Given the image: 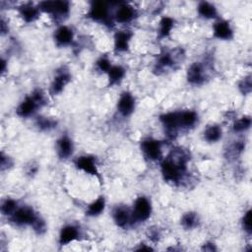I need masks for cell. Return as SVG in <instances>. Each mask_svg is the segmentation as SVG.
I'll return each mask as SVG.
<instances>
[{
    "instance_id": "3957f363",
    "label": "cell",
    "mask_w": 252,
    "mask_h": 252,
    "mask_svg": "<svg viewBox=\"0 0 252 252\" xmlns=\"http://www.w3.org/2000/svg\"><path fill=\"white\" fill-rule=\"evenodd\" d=\"M89 17L95 21L102 22L105 25H113L112 18L110 16V7L109 4L102 1H95L92 2L90 10H89Z\"/></svg>"
},
{
    "instance_id": "7a4b0ae2",
    "label": "cell",
    "mask_w": 252,
    "mask_h": 252,
    "mask_svg": "<svg viewBox=\"0 0 252 252\" xmlns=\"http://www.w3.org/2000/svg\"><path fill=\"white\" fill-rule=\"evenodd\" d=\"M44 94L41 91H34L32 96L27 97L18 106L17 115L21 118L31 117L39 105L44 102Z\"/></svg>"
},
{
    "instance_id": "7c38bea8",
    "label": "cell",
    "mask_w": 252,
    "mask_h": 252,
    "mask_svg": "<svg viewBox=\"0 0 252 252\" xmlns=\"http://www.w3.org/2000/svg\"><path fill=\"white\" fill-rule=\"evenodd\" d=\"M161 121L168 133L175 132L182 127L179 113H169L161 117Z\"/></svg>"
},
{
    "instance_id": "8fae6325",
    "label": "cell",
    "mask_w": 252,
    "mask_h": 252,
    "mask_svg": "<svg viewBox=\"0 0 252 252\" xmlns=\"http://www.w3.org/2000/svg\"><path fill=\"white\" fill-rule=\"evenodd\" d=\"M136 15V10L133 8V6L127 4V3H121L117 12H116V20L118 23L126 24L131 22Z\"/></svg>"
},
{
    "instance_id": "ba28073f",
    "label": "cell",
    "mask_w": 252,
    "mask_h": 252,
    "mask_svg": "<svg viewBox=\"0 0 252 252\" xmlns=\"http://www.w3.org/2000/svg\"><path fill=\"white\" fill-rule=\"evenodd\" d=\"M118 112L122 117H129L135 109V100L130 93H123L118 103Z\"/></svg>"
},
{
    "instance_id": "484cf974",
    "label": "cell",
    "mask_w": 252,
    "mask_h": 252,
    "mask_svg": "<svg viewBox=\"0 0 252 252\" xmlns=\"http://www.w3.org/2000/svg\"><path fill=\"white\" fill-rule=\"evenodd\" d=\"M179 116H181L182 127H191L197 121V115L191 111L179 113Z\"/></svg>"
},
{
    "instance_id": "44dd1931",
    "label": "cell",
    "mask_w": 252,
    "mask_h": 252,
    "mask_svg": "<svg viewBox=\"0 0 252 252\" xmlns=\"http://www.w3.org/2000/svg\"><path fill=\"white\" fill-rule=\"evenodd\" d=\"M197 10H198V14L205 19H214L218 16L217 8H216L213 4L206 1L200 2Z\"/></svg>"
},
{
    "instance_id": "8992f818",
    "label": "cell",
    "mask_w": 252,
    "mask_h": 252,
    "mask_svg": "<svg viewBox=\"0 0 252 252\" xmlns=\"http://www.w3.org/2000/svg\"><path fill=\"white\" fill-rule=\"evenodd\" d=\"M38 7L40 11L55 15L56 17H66L70 11L69 2L66 1H44Z\"/></svg>"
},
{
    "instance_id": "5bb4252c",
    "label": "cell",
    "mask_w": 252,
    "mask_h": 252,
    "mask_svg": "<svg viewBox=\"0 0 252 252\" xmlns=\"http://www.w3.org/2000/svg\"><path fill=\"white\" fill-rule=\"evenodd\" d=\"M214 35L220 40H230L233 37V30L229 22L221 20L214 25Z\"/></svg>"
},
{
    "instance_id": "30bf717a",
    "label": "cell",
    "mask_w": 252,
    "mask_h": 252,
    "mask_svg": "<svg viewBox=\"0 0 252 252\" xmlns=\"http://www.w3.org/2000/svg\"><path fill=\"white\" fill-rule=\"evenodd\" d=\"M187 80L189 83L199 85L205 80V71L202 64L199 62L193 63L187 71Z\"/></svg>"
},
{
    "instance_id": "d4e9b609",
    "label": "cell",
    "mask_w": 252,
    "mask_h": 252,
    "mask_svg": "<svg viewBox=\"0 0 252 252\" xmlns=\"http://www.w3.org/2000/svg\"><path fill=\"white\" fill-rule=\"evenodd\" d=\"M173 20L170 17H164L160 22L159 35L160 38H167L173 28Z\"/></svg>"
},
{
    "instance_id": "4316f807",
    "label": "cell",
    "mask_w": 252,
    "mask_h": 252,
    "mask_svg": "<svg viewBox=\"0 0 252 252\" xmlns=\"http://www.w3.org/2000/svg\"><path fill=\"white\" fill-rule=\"evenodd\" d=\"M198 222V218L197 215L195 213H186L183 219H182V224L185 229H192L197 225Z\"/></svg>"
},
{
    "instance_id": "6da1fadb",
    "label": "cell",
    "mask_w": 252,
    "mask_h": 252,
    "mask_svg": "<svg viewBox=\"0 0 252 252\" xmlns=\"http://www.w3.org/2000/svg\"><path fill=\"white\" fill-rule=\"evenodd\" d=\"M186 161L187 159L182 151L178 152V155H173V158L165 160L161 165L165 181L170 183L178 182L186 169Z\"/></svg>"
},
{
    "instance_id": "cb8c5ba5",
    "label": "cell",
    "mask_w": 252,
    "mask_h": 252,
    "mask_svg": "<svg viewBox=\"0 0 252 252\" xmlns=\"http://www.w3.org/2000/svg\"><path fill=\"white\" fill-rule=\"evenodd\" d=\"M204 138L209 143L217 142L222 138V129L217 125H212L205 130Z\"/></svg>"
},
{
    "instance_id": "ac0fdd59",
    "label": "cell",
    "mask_w": 252,
    "mask_h": 252,
    "mask_svg": "<svg viewBox=\"0 0 252 252\" xmlns=\"http://www.w3.org/2000/svg\"><path fill=\"white\" fill-rule=\"evenodd\" d=\"M114 220L118 227L123 228L132 220V214L124 207H118L114 211Z\"/></svg>"
},
{
    "instance_id": "f1b7e54d",
    "label": "cell",
    "mask_w": 252,
    "mask_h": 252,
    "mask_svg": "<svg viewBox=\"0 0 252 252\" xmlns=\"http://www.w3.org/2000/svg\"><path fill=\"white\" fill-rule=\"evenodd\" d=\"M251 125V119L250 118L248 117H245V118H242L240 119H238L235 125H234V130L235 132H242V131H245L246 129H248Z\"/></svg>"
},
{
    "instance_id": "83f0119b",
    "label": "cell",
    "mask_w": 252,
    "mask_h": 252,
    "mask_svg": "<svg viewBox=\"0 0 252 252\" xmlns=\"http://www.w3.org/2000/svg\"><path fill=\"white\" fill-rule=\"evenodd\" d=\"M17 209V202L13 199H6L1 206L2 214L6 216H12Z\"/></svg>"
},
{
    "instance_id": "7402d4cb",
    "label": "cell",
    "mask_w": 252,
    "mask_h": 252,
    "mask_svg": "<svg viewBox=\"0 0 252 252\" xmlns=\"http://www.w3.org/2000/svg\"><path fill=\"white\" fill-rule=\"evenodd\" d=\"M107 74H109L110 86H114L123 79L125 76V69L121 66H112L111 69L107 71Z\"/></svg>"
},
{
    "instance_id": "f546056e",
    "label": "cell",
    "mask_w": 252,
    "mask_h": 252,
    "mask_svg": "<svg viewBox=\"0 0 252 252\" xmlns=\"http://www.w3.org/2000/svg\"><path fill=\"white\" fill-rule=\"evenodd\" d=\"M97 65H98V68L101 71L106 72V73H107V71H109L111 69V67H112L110 60L107 59V58H104V57H101V59H99L98 62H97Z\"/></svg>"
},
{
    "instance_id": "d6986e66",
    "label": "cell",
    "mask_w": 252,
    "mask_h": 252,
    "mask_svg": "<svg viewBox=\"0 0 252 252\" xmlns=\"http://www.w3.org/2000/svg\"><path fill=\"white\" fill-rule=\"evenodd\" d=\"M69 81H70V75L67 73V72H65V71L60 72V73H58L55 76V78L53 79V82H52L51 88H50L51 94L57 95V94L61 93Z\"/></svg>"
},
{
    "instance_id": "d6a6232c",
    "label": "cell",
    "mask_w": 252,
    "mask_h": 252,
    "mask_svg": "<svg viewBox=\"0 0 252 252\" xmlns=\"http://www.w3.org/2000/svg\"><path fill=\"white\" fill-rule=\"evenodd\" d=\"M240 88L243 89V93H249L250 90H251V82H250V79L247 78V79H244V82L242 83V85H240Z\"/></svg>"
},
{
    "instance_id": "9a60e30c",
    "label": "cell",
    "mask_w": 252,
    "mask_h": 252,
    "mask_svg": "<svg viewBox=\"0 0 252 252\" xmlns=\"http://www.w3.org/2000/svg\"><path fill=\"white\" fill-rule=\"evenodd\" d=\"M40 9L38 6H34L31 3L23 4L19 7V14L26 23H32L40 16Z\"/></svg>"
},
{
    "instance_id": "9c48e42d",
    "label": "cell",
    "mask_w": 252,
    "mask_h": 252,
    "mask_svg": "<svg viewBox=\"0 0 252 252\" xmlns=\"http://www.w3.org/2000/svg\"><path fill=\"white\" fill-rule=\"evenodd\" d=\"M75 166L77 167V168L83 170L86 173L99 176V170L97 168L96 160L91 156H82L78 158L75 162Z\"/></svg>"
},
{
    "instance_id": "e0dca14e",
    "label": "cell",
    "mask_w": 252,
    "mask_h": 252,
    "mask_svg": "<svg viewBox=\"0 0 252 252\" xmlns=\"http://www.w3.org/2000/svg\"><path fill=\"white\" fill-rule=\"evenodd\" d=\"M57 152L61 159H67L73 152V143L68 136H62L57 141Z\"/></svg>"
},
{
    "instance_id": "4fadbf2b",
    "label": "cell",
    "mask_w": 252,
    "mask_h": 252,
    "mask_svg": "<svg viewBox=\"0 0 252 252\" xmlns=\"http://www.w3.org/2000/svg\"><path fill=\"white\" fill-rule=\"evenodd\" d=\"M74 34L72 30L66 26H61L59 27L54 34V39L55 42L58 46L60 47H65V46H69L72 41H73Z\"/></svg>"
},
{
    "instance_id": "ffe728a7",
    "label": "cell",
    "mask_w": 252,
    "mask_h": 252,
    "mask_svg": "<svg viewBox=\"0 0 252 252\" xmlns=\"http://www.w3.org/2000/svg\"><path fill=\"white\" fill-rule=\"evenodd\" d=\"M79 232L78 229L74 226H66L61 230L60 236H59V242L60 244H68L75 239L78 238Z\"/></svg>"
},
{
    "instance_id": "603a6c76",
    "label": "cell",
    "mask_w": 252,
    "mask_h": 252,
    "mask_svg": "<svg viewBox=\"0 0 252 252\" xmlns=\"http://www.w3.org/2000/svg\"><path fill=\"white\" fill-rule=\"evenodd\" d=\"M104 207H105L104 198L100 197L89 205L88 210H87V215L91 216V217H96V216H99L103 212Z\"/></svg>"
},
{
    "instance_id": "277c9868",
    "label": "cell",
    "mask_w": 252,
    "mask_h": 252,
    "mask_svg": "<svg viewBox=\"0 0 252 252\" xmlns=\"http://www.w3.org/2000/svg\"><path fill=\"white\" fill-rule=\"evenodd\" d=\"M152 212L151 202L146 197H139L134 203L132 214V221L145 222L147 221Z\"/></svg>"
},
{
    "instance_id": "5b68a950",
    "label": "cell",
    "mask_w": 252,
    "mask_h": 252,
    "mask_svg": "<svg viewBox=\"0 0 252 252\" xmlns=\"http://www.w3.org/2000/svg\"><path fill=\"white\" fill-rule=\"evenodd\" d=\"M10 217L12 222L18 226H34L39 219L34 211L27 206L18 208Z\"/></svg>"
},
{
    "instance_id": "1f68e13d",
    "label": "cell",
    "mask_w": 252,
    "mask_h": 252,
    "mask_svg": "<svg viewBox=\"0 0 252 252\" xmlns=\"http://www.w3.org/2000/svg\"><path fill=\"white\" fill-rule=\"evenodd\" d=\"M38 125H39V127L42 128V129H50V128H51V127L54 126V123H53L51 120L48 119V118H41L38 120Z\"/></svg>"
},
{
    "instance_id": "52a82bcc",
    "label": "cell",
    "mask_w": 252,
    "mask_h": 252,
    "mask_svg": "<svg viewBox=\"0 0 252 252\" xmlns=\"http://www.w3.org/2000/svg\"><path fill=\"white\" fill-rule=\"evenodd\" d=\"M141 148L144 154L152 161H157L162 156L161 143L154 139H146L141 144Z\"/></svg>"
},
{
    "instance_id": "4dcf8cb0",
    "label": "cell",
    "mask_w": 252,
    "mask_h": 252,
    "mask_svg": "<svg viewBox=\"0 0 252 252\" xmlns=\"http://www.w3.org/2000/svg\"><path fill=\"white\" fill-rule=\"evenodd\" d=\"M242 225H243V228L244 230L250 234L251 233V211H247L246 214L244 215V218H243V221H242Z\"/></svg>"
},
{
    "instance_id": "2e32d148",
    "label": "cell",
    "mask_w": 252,
    "mask_h": 252,
    "mask_svg": "<svg viewBox=\"0 0 252 252\" xmlns=\"http://www.w3.org/2000/svg\"><path fill=\"white\" fill-rule=\"evenodd\" d=\"M132 38V33L129 31H120L115 37V49L117 51H125L128 50L129 42Z\"/></svg>"
}]
</instances>
